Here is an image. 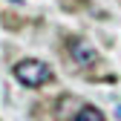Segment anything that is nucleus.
I'll return each mask as SVG.
<instances>
[{"label":"nucleus","mask_w":121,"mask_h":121,"mask_svg":"<svg viewBox=\"0 0 121 121\" xmlns=\"http://www.w3.org/2000/svg\"><path fill=\"white\" fill-rule=\"evenodd\" d=\"M75 121H107L104 118V112L98 107H92V104H84V107L75 112Z\"/></svg>","instance_id":"7ed1b4c3"},{"label":"nucleus","mask_w":121,"mask_h":121,"mask_svg":"<svg viewBox=\"0 0 121 121\" xmlns=\"http://www.w3.org/2000/svg\"><path fill=\"white\" fill-rule=\"evenodd\" d=\"M12 75H14L23 86H29V89H38V86H43L46 81H52V69L43 64V60H35V58L17 60V64L12 66Z\"/></svg>","instance_id":"f257e3e1"},{"label":"nucleus","mask_w":121,"mask_h":121,"mask_svg":"<svg viewBox=\"0 0 121 121\" xmlns=\"http://www.w3.org/2000/svg\"><path fill=\"white\" fill-rule=\"evenodd\" d=\"M69 52H72V58H75L78 66H92L95 60H98V52L89 46L86 40H72L69 43Z\"/></svg>","instance_id":"f03ea898"},{"label":"nucleus","mask_w":121,"mask_h":121,"mask_svg":"<svg viewBox=\"0 0 121 121\" xmlns=\"http://www.w3.org/2000/svg\"><path fill=\"white\" fill-rule=\"evenodd\" d=\"M115 118L121 121V104H118V107H115Z\"/></svg>","instance_id":"20e7f679"}]
</instances>
